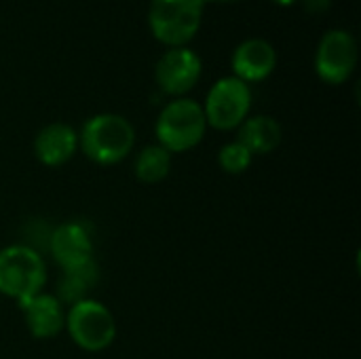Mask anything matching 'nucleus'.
<instances>
[{"instance_id": "a211bd4d", "label": "nucleus", "mask_w": 361, "mask_h": 359, "mask_svg": "<svg viewBox=\"0 0 361 359\" xmlns=\"http://www.w3.org/2000/svg\"><path fill=\"white\" fill-rule=\"evenodd\" d=\"M273 2H277V4H281V6H290V4H294V2H298V0H273Z\"/></svg>"}, {"instance_id": "6ab92c4d", "label": "nucleus", "mask_w": 361, "mask_h": 359, "mask_svg": "<svg viewBox=\"0 0 361 359\" xmlns=\"http://www.w3.org/2000/svg\"><path fill=\"white\" fill-rule=\"evenodd\" d=\"M207 2V0H205ZM209 2H237V0H209Z\"/></svg>"}, {"instance_id": "0eeeda50", "label": "nucleus", "mask_w": 361, "mask_h": 359, "mask_svg": "<svg viewBox=\"0 0 361 359\" xmlns=\"http://www.w3.org/2000/svg\"><path fill=\"white\" fill-rule=\"evenodd\" d=\"M357 66V40L347 30H330L317 47L315 72L328 85H343Z\"/></svg>"}, {"instance_id": "9b49d317", "label": "nucleus", "mask_w": 361, "mask_h": 359, "mask_svg": "<svg viewBox=\"0 0 361 359\" xmlns=\"http://www.w3.org/2000/svg\"><path fill=\"white\" fill-rule=\"evenodd\" d=\"M25 317V326L30 334L38 341H47L57 336L66 326V311L63 305L53 294H36L23 305H19Z\"/></svg>"}, {"instance_id": "423d86ee", "label": "nucleus", "mask_w": 361, "mask_h": 359, "mask_svg": "<svg viewBox=\"0 0 361 359\" xmlns=\"http://www.w3.org/2000/svg\"><path fill=\"white\" fill-rule=\"evenodd\" d=\"M252 108V89L247 83L237 76H224L214 83L205 97L203 114L207 127L218 131L239 129V125L250 116Z\"/></svg>"}, {"instance_id": "6e6552de", "label": "nucleus", "mask_w": 361, "mask_h": 359, "mask_svg": "<svg viewBox=\"0 0 361 359\" xmlns=\"http://www.w3.org/2000/svg\"><path fill=\"white\" fill-rule=\"evenodd\" d=\"M201 72H203L201 57L192 49L173 47L167 53H163V57L159 59L154 76L161 91L178 97L188 93L199 83Z\"/></svg>"}, {"instance_id": "20e7f679", "label": "nucleus", "mask_w": 361, "mask_h": 359, "mask_svg": "<svg viewBox=\"0 0 361 359\" xmlns=\"http://www.w3.org/2000/svg\"><path fill=\"white\" fill-rule=\"evenodd\" d=\"M203 6L205 0H152L148 11L152 36L169 49L184 47L199 32Z\"/></svg>"}, {"instance_id": "2eb2a0df", "label": "nucleus", "mask_w": 361, "mask_h": 359, "mask_svg": "<svg viewBox=\"0 0 361 359\" xmlns=\"http://www.w3.org/2000/svg\"><path fill=\"white\" fill-rule=\"evenodd\" d=\"M97 275H99V271H97L95 260L87 262L85 267H80L76 271H66L61 281H59L57 300L61 305L66 303L68 307L85 300L87 298V290L97 284Z\"/></svg>"}, {"instance_id": "f3484780", "label": "nucleus", "mask_w": 361, "mask_h": 359, "mask_svg": "<svg viewBox=\"0 0 361 359\" xmlns=\"http://www.w3.org/2000/svg\"><path fill=\"white\" fill-rule=\"evenodd\" d=\"M305 8L313 15H322L332 6V0H302Z\"/></svg>"}, {"instance_id": "7ed1b4c3", "label": "nucleus", "mask_w": 361, "mask_h": 359, "mask_svg": "<svg viewBox=\"0 0 361 359\" xmlns=\"http://www.w3.org/2000/svg\"><path fill=\"white\" fill-rule=\"evenodd\" d=\"M207 131L203 106L188 97H176L169 102L157 118V140L171 154L192 150Z\"/></svg>"}, {"instance_id": "1a4fd4ad", "label": "nucleus", "mask_w": 361, "mask_h": 359, "mask_svg": "<svg viewBox=\"0 0 361 359\" xmlns=\"http://www.w3.org/2000/svg\"><path fill=\"white\" fill-rule=\"evenodd\" d=\"M49 252L53 260L61 267V271H76L93 260V241L91 231L82 222H63L51 231Z\"/></svg>"}, {"instance_id": "f03ea898", "label": "nucleus", "mask_w": 361, "mask_h": 359, "mask_svg": "<svg viewBox=\"0 0 361 359\" xmlns=\"http://www.w3.org/2000/svg\"><path fill=\"white\" fill-rule=\"evenodd\" d=\"M47 284V264L40 252L25 243L0 250V294L23 305Z\"/></svg>"}, {"instance_id": "9d476101", "label": "nucleus", "mask_w": 361, "mask_h": 359, "mask_svg": "<svg viewBox=\"0 0 361 359\" xmlns=\"http://www.w3.org/2000/svg\"><path fill=\"white\" fill-rule=\"evenodd\" d=\"M277 68V51L264 38L243 40L233 53V76L243 83L267 80Z\"/></svg>"}, {"instance_id": "dca6fc26", "label": "nucleus", "mask_w": 361, "mask_h": 359, "mask_svg": "<svg viewBox=\"0 0 361 359\" xmlns=\"http://www.w3.org/2000/svg\"><path fill=\"white\" fill-rule=\"evenodd\" d=\"M254 161V154L241 144V142H228L220 148L218 152V165L222 171L231 174V176H241L250 169Z\"/></svg>"}, {"instance_id": "4468645a", "label": "nucleus", "mask_w": 361, "mask_h": 359, "mask_svg": "<svg viewBox=\"0 0 361 359\" xmlns=\"http://www.w3.org/2000/svg\"><path fill=\"white\" fill-rule=\"evenodd\" d=\"M135 178L144 184H159L171 171V152L159 144H150L135 154L133 161Z\"/></svg>"}, {"instance_id": "39448f33", "label": "nucleus", "mask_w": 361, "mask_h": 359, "mask_svg": "<svg viewBox=\"0 0 361 359\" xmlns=\"http://www.w3.org/2000/svg\"><path fill=\"white\" fill-rule=\"evenodd\" d=\"M74 341L85 351L97 353L108 349L116 336V322L114 315L106 305L93 298H85L72 305L66 311V326H63Z\"/></svg>"}, {"instance_id": "ddd939ff", "label": "nucleus", "mask_w": 361, "mask_h": 359, "mask_svg": "<svg viewBox=\"0 0 361 359\" xmlns=\"http://www.w3.org/2000/svg\"><path fill=\"white\" fill-rule=\"evenodd\" d=\"M237 142H241L254 157L269 154L281 144V125L273 116H267V114L247 116L239 125Z\"/></svg>"}, {"instance_id": "f8f14e48", "label": "nucleus", "mask_w": 361, "mask_h": 359, "mask_svg": "<svg viewBox=\"0 0 361 359\" xmlns=\"http://www.w3.org/2000/svg\"><path fill=\"white\" fill-rule=\"evenodd\" d=\"M78 150V133L68 123H51L42 127L34 140V154L47 167L68 163Z\"/></svg>"}, {"instance_id": "f257e3e1", "label": "nucleus", "mask_w": 361, "mask_h": 359, "mask_svg": "<svg viewBox=\"0 0 361 359\" xmlns=\"http://www.w3.org/2000/svg\"><path fill=\"white\" fill-rule=\"evenodd\" d=\"M135 144L133 125L112 112L95 114L85 121L78 133V148L97 165H116L131 154Z\"/></svg>"}]
</instances>
